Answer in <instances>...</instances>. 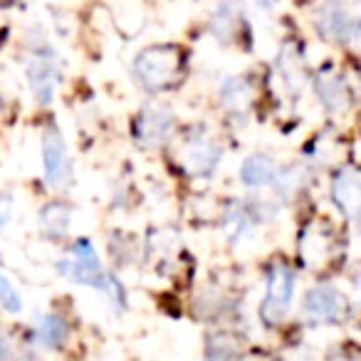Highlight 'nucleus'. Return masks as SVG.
Masks as SVG:
<instances>
[{"label":"nucleus","instance_id":"4468645a","mask_svg":"<svg viewBox=\"0 0 361 361\" xmlns=\"http://www.w3.org/2000/svg\"><path fill=\"white\" fill-rule=\"evenodd\" d=\"M247 30V23L243 18L240 8L233 3V0H223L218 3L216 11L208 18V32L216 37L221 45H240L243 35Z\"/></svg>","mask_w":361,"mask_h":361},{"label":"nucleus","instance_id":"aec40b11","mask_svg":"<svg viewBox=\"0 0 361 361\" xmlns=\"http://www.w3.org/2000/svg\"><path fill=\"white\" fill-rule=\"evenodd\" d=\"M23 295L16 287V282L0 270V310L8 312V314H20L23 312Z\"/></svg>","mask_w":361,"mask_h":361},{"label":"nucleus","instance_id":"5701e85b","mask_svg":"<svg viewBox=\"0 0 361 361\" xmlns=\"http://www.w3.org/2000/svg\"><path fill=\"white\" fill-rule=\"evenodd\" d=\"M0 361H13V341L6 329H0Z\"/></svg>","mask_w":361,"mask_h":361},{"label":"nucleus","instance_id":"7ed1b4c3","mask_svg":"<svg viewBox=\"0 0 361 361\" xmlns=\"http://www.w3.org/2000/svg\"><path fill=\"white\" fill-rule=\"evenodd\" d=\"M297 292V270L287 260L277 257L265 275V295L257 307V317L267 329H277L290 317Z\"/></svg>","mask_w":361,"mask_h":361},{"label":"nucleus","instance_id":"ddd939ff","mask_svg":"<svg viewBox=\"0 0 361 361\" xmlns=\"http://www.w3.org/2000/svg\"><path fill=\"white\" fill-rule=\"evenodd\" d=\"M72 336V324L62 312L47 310L32 322V344L45 351H60Z\"/></svg>","mask_w":361,"mask_h":361},{"label":"nucleus","instance_id":"f8f14e48","mask_svg":"<svg viewBox=\"0 0 361 361\" xmlns=\"http://www.w3.org/2000/svg\"><path fill=\"white\" fill-rule=\"evenodd\" d=\"M312 90H314V99L326 114L341 116L351 109V90L346 85L344 77L336 72H319L312 80Z\"/></svg>","mask_w":361,"mask_h":361},{"label":"nucleus","instance_id":"4be33fe9","mask_svg":"<svg viewBox=\"0 0 361 361\" xmlns=\"http://www.w3.org/2000/svg\"><path fill=\"white\" fill-rule=\"evenodd\" d=\"M11 218H13V198L11 193H6V196H0V235L8 228Z\"/></svg>","mask_w":361,"mask_h":361},{"label":"nucleus","instance_id":"b1692460","mask_svg":"<svg viewBox=\"0 0 361 361\" xmlns=\"http://www.w3.org/2000/svg\"><path fill=\"white\" fill-rule=\"evenodd\" d=\"M346 45H351L354 50L361 52V18L354 20V27H351V35H349V42H346Z\"/></svg>","mask_w":361,"mask_h":361},{"label":"nucleus","instance_id":"6ab92c4d","mask_svg":"<svg viewBox=\"0 0 361 361\" xmlns=\"http://www.w3.org/2000/svg\"><path fill=\"white\" fill-rule=\"evenodd\" d=\"M302 186H305V169L297 164H290V166H280L270 188L280 201H292L295 196H300Z\"/></svg>","mask_w":361,"mask_h":361},{"label":"nucleus","instance_id":"a211bd4d","mask_svg":"<svg viewBox=\"0 0 361 361\" xmlns=\"http://www.w3.org/2000/svg\"><path fill=\"white\" fill-rule=\"evenodd\" d=\"M37 223L45 238L62 240L72 228V206L67 201H47L37 213Z\"/></svg>","mask_w":361,"mask_h":361},{"label":"nucleus","instance_id":"393cba45","mask_svg":"<svg viewBox=\"0 0 361 361\" xmlns=\"http://www.w3.org/2000/svg\"><path fill=\"white\" fill-rule=\"evenodd\" d=\"M351 282H354V295H356V302H359L361 300V267L354 272V280Z\"/></svg>","mask_w":361,"mask_h":361},{"label":"nucleus","instance_id":"9b49d317","mask_svg":"<svg viewBox=\"0 0 361 361\" xmlns=\"http://www.w3.org/2000/svg\"><path fill=\"white\" fill-rule=\"evenodd\" d=\"M331 201H334L336 211L351 221L354 226L361 228V171L351 169V166H341L331 176Z\"/></svg>","mask_w":361,"mask_h":361},{"label":"nucleus","instance_id":"9d476101","mask_svg":"<svg viewBox=\"0 0 361 361\" xmlns=\"http://www.w3.org/2000/svg\"><path fill=\"white\" fill-rule=\"evenodd\" d=\"M356 18L351 16L349 6L344 0H324L319 8L314 11L312 25L319 40H324L326 45H346L354 27Z\"/></svg>","mask_w":361,"mask_h":361},{"label":"nucleus","instance_id":"6e6552de","mask_svg":"<svg viewBox=\"0 0 361 361\" xmlns=\"http://www.w3.org/2000/svg\"><path fill=\"white\" fill-rule=\"evenodd\" d=\"M178 159L188 176H193V178H208L221 166L223 146L206 129H193L180 141Z\"/></svg>","mask_w":361,"mask_h":361},{"label":"nucleus","instance_id":"39448f33","mask_svg":"<svg viewBox=\"0 0 361 361\" xmlns=\"http://www.w3.org/2000/svg\"><path fill=\"white\" fill-rule=\"evenodd\" d=\"M277 213V206L272 201H262V198H235L223 208V233H226L231 245H240L262 223L272 221Z\"/></svg>","mask_w":361,"mask_h":361},{"label":"nucleus","instance_id":"dca6fc26","mask_svg":"<svg viewBox=\"0 0 361 361\" xmlns=\"http://www.w3.org/2000/svg\"><path fill=\"white\" fill-rule=\"evenodd\" d=\"M255 82L247 75H233L226 77L223 85L218 87V102L221 106L233 116H245L252 109L255 102Z\"/></svg>","mask_w":361,"mask_h":361},{"label":"nucleus","instance_id":"a878e982","mask_svg":"<svg viewBox=\"0 0 361 361\" xmlns=\"http://www.w3.org/2000/svg\"><path fill=\"white\" fill-rule=\"evenodd\" d=\"M13 361H40L35 354H23V356H18V359H13Z\"/></svg>","mask_w":361,"mask_h":361},{"label":"nucleus","instance_id":"f3484780","mask_svg":"<svg viewBox=\"0 0 361 361\" xmlns=\"http://www.w3.org/2000/svg\"><path fill=\"white\" fill-rule=\"evenodd\" d=\"M206 361H240L243 359V336L231 329H213L203 341Z\"/></svg>","mask_w":361,"mask_h":361},{"label":"nucleus","instance_id":"412c9836","mask_svg":"<svg viewBox=\"0 0 361 361\" xmlns=\"http://www.w3.org/2000/svg\"><path fill=\"white\" fill-rule=\"evenodd\" d=\"M102 295L109 300V305L114 307V312L116 314H121V312L126 310V287L121 285V280L114 275V272H109V280H106V285H104V290H102Z\"/></svg>","mask_w":361,"mask_h":361},{"label":"nucleus","instance_id":"1a4fd4ad","mask_svg":"<svg viewBox=\"0 0 361 361\" xmlns=\"http://www.w3.org/2000/svg\"><path fill=\"white\" fill-rule=\"evenodd\" d=\"M176 131V114L169 104H146L136 111L131 121V136L136 146L146 151L161 149L171 141Z\"/></svg>","mask_w":361,"mask_h":361},{"label":"nucleus","instance_id":"2eb2a0df","mask_svg":"<svg viewBox=\"0 0 361 361\" xmlns=\"http://www.w3.org/2000/svg\"><path fill=\"white\" fill-rule=\"evenodd\" d=\"M280 164L275 161V156L267 151H252L243 159L240 169H238V178L247 191H265L272 186Z\"/></svg>","mask_w":361,"mask_h":361},{"label":"nucleus","instance_id":"423d86ee","mask_svg":"<svg viewBox=\"0 0 361 361\" xmlns=\"http://www.w3.org/2000/svg\"><path fill=\"white\" fill-rule=\"evenodd\" d=\"M351 314V302L331 282H314L302 297V317L314 326H334Z\"/></svg>","mask_w":361,"mask_h":361},{"label":"nucleus","instance_id":"20e7f679","mask_svg":"<svg viewBox=\"0 0 361 361\" xmlns=\"http://www.w3.org/2000/svg\"><path fill=\"white\" fill-rule=\"evenodd\" d=\"M55 270L62 280H70L75 285L90 287L97 292L104 290L106 280H109V272L104 270V262H102L94 243L87 235L72 240L67 255L55 262Z\"/></svg>","mask_w":361,"mask_h":361},{"label":"nucleus","instance_id":"f257e3e1","mask_svg":"<svg viewBox=\"0 0 361 361\" xmlns=\"http://www.w3.org/2000/svg\"><path fill=\"white\" fill-rule=\"evenodd\" d=\"M188 55L186 47L178 42H154L141 47L131 62V75L136 85L149 94H164V92L178 87L186 75Z\"/></svg>","mask_w":361,"mask_h":361},{"label":"nucleus","instance_id":"0eeeda50","mask_svg":"<svg viewBox=\"0 0 361 361\" xmlns=\"http://www.w3.org/2000/svg\"><path fill=\"white\" fill-rule=\"evenodd\" d=\"M40 156H42V176L45 183L55 191H67L75 183V166H72L70 151H67L65 136L55 124H50L40 136Z\"/></svg>","mask_w":361,"mask_h":361},{"label":"nucleus","instance_id":"f03ea898","mask_svg":"<svg viewBox=\"0 0 361 361\" xmlns=\"http://www.w3.org/2000/svg\"><path fill=\"white\" fill-rule=\"evenodd\" d=\"M27 87L32 92V99L37 106H50L55 102L57 87L62 82V65L55 47L47 42L42 30H37V37L32 32L27 35V65H25Z\"/></svg>","mask_w":361,"mask_h":361}]
</instances>
